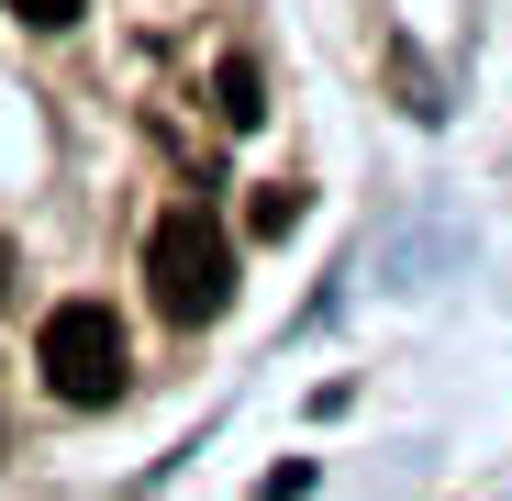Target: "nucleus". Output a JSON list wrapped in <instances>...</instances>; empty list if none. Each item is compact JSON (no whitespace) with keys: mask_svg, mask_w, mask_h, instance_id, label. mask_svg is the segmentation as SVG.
Listing matches in <instances>:
<instances>
[{"mask_svg":"<svg viewBox=\"0 0 512 501\" xmlns=\"http://www.w3.org/2000/svg\"><path fill=\"white\" fill-rule=\"evenodd\" d=\"M34 368H45V390H56V401H78V412L123 401L134 357H123L112 301H56V312H45V334H34Z\"/></svg>","mask_w":512,"mask_h":501,"instance_id":"1","label":"nucleus"},{"mask_svg":"<svg viewBox=\"0 0 512 501\" xmlns=\"http://www.w3.org/2000/svg\"><path fill=\"white\" fill-rule=\"evenodd\" d=\"M145 279H156V312H167V323H212V312L234 301V245H223V223H212L201 201L167 212L156 245H145Z\"/></svg>","mask_w":512,"mask_h":501,"instance_id":"2","label":"nucleus"},{"mask_svg":"<svg viewBox=\"0 0 512 501\" xmlns=\"http://www.w3.org/2000/svg\"><path fill=\"white\" fill-rule=\"evenodd\" d=\"M212 112H223V123H256V112H268V101H256V67H245V56H223V78H212Z\"/></svg>","mask_w":512,"mask_h":501,"instance_id":"3","label":"nucleus"},{"mask_svg":"<svg viewBox=\"0 0 512 501\" xmlns=\"http://www.w3.org/2000/svg\"><path fill=\"white\" fill-rule=\"evenodd\" d=\"M245 223H256V234H290V223H301V190H290V179H279V190H256Z\"/></svg>","mask_w":512,"mask_h":501,"instance_id":"4","label":"nucleus"},{"mask_svg":"<svg viewBox=\"0 0 512 501\" xmlns=\"http://www.w3.org/2000/svg\"><path fill=\"white\" fill-rule=\"evenodd\" d=\"M12 12H23V23H34V34H67V23H78V12H90V0H12Z\"/></svg>","mask_w":512,"mask_h":501,"instance_id":"5","label":"nucleus"}]
</instances>
